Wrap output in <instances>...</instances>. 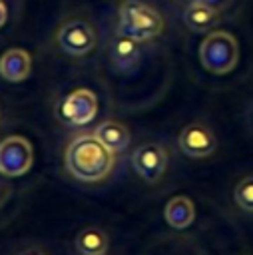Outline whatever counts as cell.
<instances>
[{
  "label": "cell",
  "mask_w": 253,
  "mask_h": 255,
  "mask_svg": "<svg viewBox=\"0 0 253 255\" xmlns=\"http://www.w3.org/2000/svg\"><path fill=\"white\" fill-rule=\"evenodd\" d=\"M66 169L72 177L84 183H98L110 175L116 163V153L104 145L94 133H78L64 153Z\"/></svg>",
  "instance_id": "cell-1"
},
{
  "label": "cell",
  "mask_w": 253,
  "mask_h": 255,
  "mask_svg": "<svg viewBox=\"0 0 253 255\" xmlns=\"http://www.w3.org/2000/svg\"><path fill=\"white\" fill-rule=\"evenodd\" d=\"M161 30H163V18L153 6L141 0H126L120 6L118 34L133 38L135 42L141 44L159 36Z\"/></svg>",
  "instance_id": "cell-2"
},
{
  "label": "cell",
  "mask_w": 253,
  "mask_h": 255,
  "mask_svg": "<svg viewBox=\"0 0 253 255\" xmlns=\"http://www.w3.org/2000/svg\"><path fill=\"white\" fill-rule=\"evenodd\" d=\"M199 60L201 66L215 76L229 74L239 60V46L235 36L225 30L209 32L199 46Z\"/></svg>",
  "instance_id": "cell-3"
},
{
  "label": "cell",
  "mask_w": 253,
  "mask_h": 255,
  "mask_svg": "<svg viewBox=\"0 0 253 255\" xmlns=\"http://www.w3.org/2000/svg\"><path fill=\"white\" fill-rule=\"evenodd\" d=\"M56 116L66 126H86L98 116V96L88 88H76L60 100Z\"/></svg>",
  "instance_id": "cell-4"
},
{
  "label": "cell",
  "mask_w": 253,
  "mask_h": 255,
  "mask_svg": "<svg viewBox=\"0 0 253 255\" xmlns=\"http://www.w3.org/2000/svg\"><path fill=\"white\" fill-rule=\"evenodd\" d=\"M34 163L32 143L22 135H6L0 141V173L6 177L24 175Z\"/></svg>",
  "instance_id": "cell-5"
},
{
  "label": "cell",
  "mask_w": 253,
  "mask_h": 255,
  "mask_svg": "<svg viewBox=\"0 0 253 255\" xmlns=\"http://www.w3.org/2000/svg\"><path fill=\"white\" fill-rule=\"evenodd\" d=\"M56 40L64 54L82 58L94 50L98 36L86 20H66L58 30Z\"/></svg>",
  "instance_id": "cell-6"
},
{
  "label": "cell",
  "mask_w": 253,
  "mask_h": 255,
  "mask_svg": "<svg viewBox=\"0 0 253 255\" xmlns=\"http://www.w3.org/2000/svg\"><path fill=\"white\" fill-rule=\"evenodd\" d=\"M131 167L145 183H157L167 169V151L155 141L141 143L131 153Z\"/></svg>",
  "instance_id": "cell-7"
},
{
  "label": "cell",
  "mask_w": 253,
  "mask_h": 255,
  "mask_svg": "<svg viewBox=\"0 0 253 255\" xmlns=\"http://www.w3.org/2000/svg\"><path fill=\"white\" fill-rule=\"evenodd\" d=\"M177 145L187 157H207L215 151L217 139L205 124L193 122L179 131Z\"/></svg>",
  "instance_id": "cell-8"
},
{
  "label": "cell",
  "mask_w": 253,
  "mask_h": 255,
  "mask_svg": "<svg viewBox=\"0 0 253 255\" xmlns=\"http://www.w3.org/2000/svg\"><path fill=\"white\" fill-rule=\"evenodd\" d=\"M110 56H112V64H114L116 70H120L124 74H129L137 68V64L141 60L139 42H135L133 38H127L124 34H118L112 40Z\"/></svg>",
  "instance_id": "cell-9"
},
{
  "label": "cell",
  "mask_w": 253,
  "mask_h": 255,
  "mask_svg": "<svg viewBox=\"0 0 253 255\" xmlns=\"http://www.w3.org/2000/svg\"><path fill=\"white\" fill-rule=\"evenodd\" d=\"M32 58L22 48H10L0 56V76L6 82L18 84L30 76Z\"/></svg>",
  "instance_id": "cell-10"
},
{
  "label": "cell",
  "mask_w": 253,
  "mask_h": 255,
  "mask_svg": "<svg viewBox=\"0 0 253 255\" xmlns=\"http://www.w3.org/2000/svg\"><path fill=\"white\" fill-rule=\"evenodd\" d=\"M183 22L191 32H207L219 22V10L197 0L183 10Z\"/></svg>",
  "instance_id": "cell-11"
},
{
  "label": "cell",
  "mask_w": 253,
  "mask_h": 255,
  "mask_svg": "<svg viewBox=\"0 0 253 255\" xmlns=\"http://www.w3.org/2000/svg\"><path fill=\"white\" fill-rule=\"evenodd\" d=\"M165 221L173 229H185L195 219V205L187 195H173L163 209Z\"/></svg>",
  "instance_id": "cell-12"
},
{
  "label": "cell",
  "mask_w": 253,
  "mask_h": 255,
  "mask_svg": "<svg viewBox=\"0 0 253 255\" xmlns=\"http://www.w3.org/2000/svg\"><path fill=\"white\" fill-rule=\"evenodd\" d=\"M94 135H96L104 145H108L114 153H120V151H124V149L129 145V129H127L122 122H116V120H106V122H102V124L94 129Z\"/></svg>",
  "instance_id": "cell-13"
},
{
  "label": "cell",
  "mask_w": 253,
  "mask_h": 255,
  "mask_svg": "<svg viewBox=\"0 0 253 255\" xmlns=\"http://www.w3.org/2000/svg\"><path fill=\"white\" fill-rule=\"evenodd\" d=\"M76 249L80 255H106L108 235L98 227H86L76 235Z\"/></svg>",
  "instance_id": "cell-14"
},
{
  "label": "cell",
  "mask_w": 253,
  "mask_h": 255,
  "mask_svg": "<svg viewBox=\"0 0 253 255\" xmlns=\"http://www.w3.org/2000/svg\"><path fill=\"white\" fill-rule=\"evenodd\" d=\"M233 199L243 211L253 213V175H247L237 181L233 189Z\"/></svg>",
  "instance_id": "cell-15"
},
{
  "label": "cell",
  "mask_w": 253,
  "mask_h": 255,
  "mask_svg": "<svg viewBox=\"0 0 253 255\" xmlns=\"http://www.w3.org/2000/svg\"><path fill=\"white\" fill-rule=\"evenodd\" d=\"M201 2H205V4H209V6H213L215 10H225V8H229L231 6V2L233 0H201Z\"/></svg>",
  "instance_id": "cell-16"
},
{
  "label": "cell",
  "mask_w": 253,
  "mask_h": 255,
  "mask_svg": "<svg viewBox=\"0 0 253 255\" xmlns=\"http://www.w3.org/2000/svg\"><path fill=\"white\" fill-rule=\"evenodd\" d=\"M6 20H8V6L4 0H0V28L6 24Z\"/></svg>",
  "instance_id": "cell-17"
},
{
  "label": "cell",
  "mask_w": 253,
  "mask_h": 255,
  "mask_svg": "<svg viewBox=\"0 0 253 255\" xmlns=\"http://www.w3.org/2000/svg\"><path fill=\"white\" fill-rule=\"evenodd\" d=\"M20 255H44V251L38 249V247H28V249H24Z\"/></svg>",
  "instance_id": "cell-18"
},
{
  "label": "cell",
  "mask_w": 253,
  "mask_h": 255,
  "mask_svg": "<svg viewBox=\"0 0 253 255\" xmlns=\"http://www.w3.org/2000/svg\"><path fill=\"white\" fill-rule=\"evenodd\" d=\"M193 2H197V0H177V4H183V6H189Z\"/></svg>",
  "instance_id": "cell-19"
}]
</instances>
